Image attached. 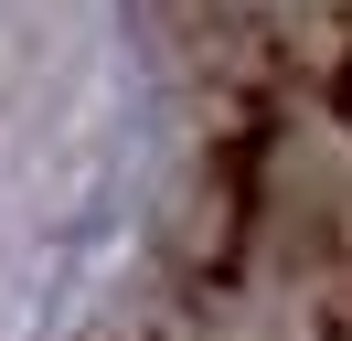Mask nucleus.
Wrapping results in <instances>:
<instances>
[{
	"label": "nucleus",
	"mask_w": 352,
	"mask_h": 341,
	"mask_svg": "<svg viewBox=\"0 0 352 341\" xmlns=\"http://www.w3.org/2000/svg\"><path fill=\"white\" fill-rule=\"evenodd\" d=\"M342 107H352V75H342Z\"/></svg>",
	"instance_id": "f257e3e1"
}]
</instances>
